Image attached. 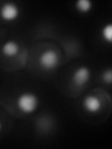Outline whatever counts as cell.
<instances>
[{
    "mask_svg": "<svg viewBox=\"0 0 112 149\" xmlns=\"http://www.w3.org/2000/svg\"><path fill=\"white\" fill-rule=\"evenodd\" d=\"M39 104L38 97L33 92H24L19 95L17 106L21 112L24 114H32L36 110Z\"/></svg>",
    "mask_w": 112,
    "mask_h": 149,
    "instance_id": "1",
    "label": "cell"
},
{
    "mask_svg": "<svg viewBox=\"0 0 112 149\" xmlns=\"http://www.w3.org/2000/svg\"><path fill=\"white\" fill-rule=\"evenodd\" d=\"M39 64L45 70H52L59 63L58 53L53 50H46L39 56Z\"/></svg>",
    "mask_w": 112,
    "mask_h": 149,
    "instance_id": "2",
    "label": "cell"
},
{
    "mask_svg": "<svg viewBox=\"0 0 112 149\" xmlns=\"http://www.w3.org/2000/svg\"><path fill=\"white\" fill-rule=\"evenodd\" d=\"M20 15V8L17 4L12 2H7L0 8V17L4 21L12 22Z\"/></svg>",
    "mask_w": 112,
    "mask_h": 149,
    "instance_id": "3",
    "label": "cell"
},
{
    "mask_svg": "<svg viewBox=\"0 0 112 149\" xmlns=\"http://www.w3.org/2000/svg\"><path fill=\"white\" fill-rule=\"evenodd\" d=\"M90 77H91V70L87 66H80L74 72L72 76V82L75 86L82 87L85 84H87Z\"/></svg>",
    "mask_w": 112,
    "mask_h": 149,
    "instance_id": "4",
    "label": "cell"
},
{
    "mask_svg": "<svg viewBox=\"0 0 112 149\" xmlns=\"http://www.w3.org/2000/svg\"><path fill=\"white\" fill-rule=\"evenodd\" d=\"M83 107L88 113H98L102 108V102L97 96L88 95L83 100Z\"/></svg>",
    "mask_w": 112,
    "mask_h": 149,
    "instance_id": "5",
    "label": "cell"
},
{
    "mask_svg": "<svg viewBox=\"0 0 112 149\" xmlns=\"http://www.w3.org/2000/svg\"><path fill=\"white\" fill-rule=\"evenodd\" d=\"M19 49H20L19 44L14 40H8L5 42L2 46V53L7 57H14L18 54Z\"/></svg>",
    "mask_w": 112,
    "mask_h": 149,
    "instance_id": "6",
    "label": "cell"
},
{
    "mask_svg": "<svg viewBox=\"0 0 112 149\" xmlns=\"http://www.w3.org/2000/svg\"><path fill=\"white\" fill-rule=\"evenodd\" d=\"M76 9L81 13L89 12L92 8V2L90 0H78L75 4Z\"/></svg>",
    "mask_w": 112,
    "mask_h": 149,
    "instance_id": "7",
    "label": "cell"
},
{
    "mask_svg": "<svg viewBox=\"0 0 112 149\" xmlns=\"http://www.w3.org/2000/svg\"><path fill=\"white\" fill-rule=\"evenodd\" d=\"M102 37L106 40L107 43H111L112 41V24L111 23H106L105 26H103L101 30Z\"/></svg>",
    "mask_w": 112,
    "mask_h": 149,
    "instance_id": "8",
    "label": "cell"
},
{
    "mask_svg": "<svg viewBox=\"0 0 112 149\" xmlns=\"http://www.w3.org/2000/svg\"><path fill=\"white\" fill-rule=\"evenodd\" d=\"M103 80H104L106 83L107 84H110L112 81V72H111V69H107L106 71H105L103 73Z\"/></svg>",
    "mask_w": 112,
    "mask_h": 149,
    "instance_id": "9",
    "label": "cell"
},
{
    "mask_svg": "<svg viewBox=\"0 0 112 149\" xmlns=\"http://www.w3.org/2000/svg\"><path fill=\"white\" fill-rule=\"evenodd\" d=\"M1 129H2V123L0 122V130H1Z\"/></svg>",
    "mask_w": 112,
    "mask_h": 149,
    "instance_id": "10",
    "label": "cell"
}]
</instances>
